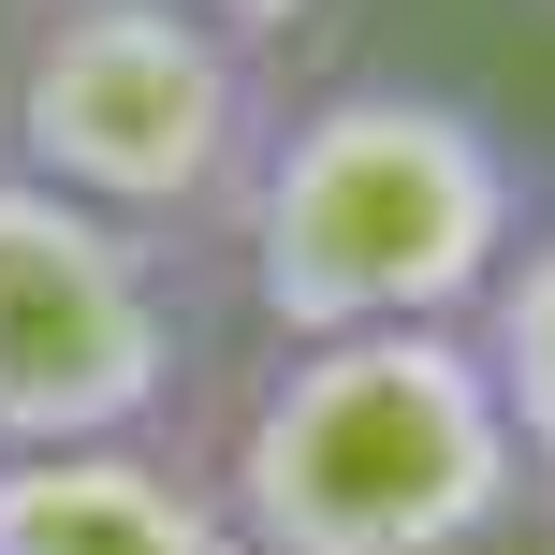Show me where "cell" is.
Wrapping results in <instances>:
<instances>
[{"label":"cell","instance_id":"cell-1","mask_svg":"<svg viewBox=\"0 0 555 555\" xmlns=\"http://www.w3.org/2000/svg\"><path fill=\"white\" fill-rule=\"evenodd\" d=\"M527 162L482 103L453 88H322L263 132L249 205H234V263L278 351L307 336H410L468 322L498 293V263L527 249Z\"/></svg>","mask_w":555,"mask_h":555},{"label":"cell","instance_id":"cell-2","mask_svg":"<svg viewBox=\"0 0 555 555\" xmlns=\"http://www.w3.org/2000/svg\"><path fill=\"white\" fill-rule=\"evenodd\" d=\"M220 512L249 555H482L527 512V453L498 424L468 322L278 351L234 410Z\"/></svg>","mask_w":555,"mask_h":555},{"label":"cell","instance_id":"cell-3","mask_svg":"<svg viewBox=\"0 0 555 555\" xmlns=\"http://www.w3.org/2000/svg\"><path fill=\"white\" fill-rule=\"evenodd\" d=\"M263 132H278L263 59L234 29H205L191 0H29L15 88H0V162L74 191L88 220L176 249L249 205Z\"/></svg>","mask_w":555,"mask_h":555},{"label":"cell","instance_id":"cell-4","mask_svg":"<svg viewBox=\"0 0 555 555\" xmlns=\"http://www.w3.org/2000/svg\"><path fill=\"white\" fill-rule=\"evenodd\" d=\"M176 380H191L176 263L0 162V453L162 439Z\"/></svg>","mask_w":555,"mask_h":555},{"label":"cell","instance_id":"cell-5","mask_svg":"<svg viewBox=\"0 0 555 555\" xmlns=\"http://www.w3.org/2000/svg\"><path fill=\"white\" fill-rule=\"evenodd\" d=\"M0 555H249L220 482L176 468L162 439L88 453H0Z\"/></svg>","mask_w":555,"mask_h":555},{"label":"cell","instance_id":"cell-6","mask_svg":"<svg viewBox=\"0 0 555 555\" xmlns=\"http://www.w3.org/2000/svg\"><path fill=\"white\" fill-rule=\"evenodd\" d=\"M468 351H482V380H498L512 453H527V498H555V220H527V249L468 307Z\"/></svg>","mask_w":555,"mask_h":555},{"label":"cell","instance_id":"cell-7","mask_svg":"<svg viewBox=\"0 0 555 555\" xmlns=\"http://www.w3.org/2000/svg\"><path fill=\"white\" fill-rule=\"evenodd\" d=\"M191 15H205V29H234V44H249V59H263V44H278V29H293V15H307V0H191Z\"/></svg>","mask_w":555,"mask_h":555}]
</instances>
